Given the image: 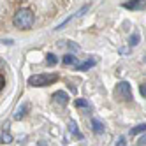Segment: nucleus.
Listing matches in <instances>:
<instances>
[{"mask_svg": "<svg viewBox=\"0 0 146 146\" xmlns=\"http://www.w3.org/2000/svg\"><path fill=\"white\" fill-rule=\"evenodd\" d=\"M34 13L30 9H19V11L14 14L13 18V25L16 28H21V30H28L30 27L34 25Z\"/></svg>", "mask_w": 146, "mask_h": 146, "instance_id": "1", "label": "nucleus"}, {"mask_svg": "<svg viewBox=\"0 0 146 146\" xmlns=\"http://www.w3.org/2000/svg\"><path fill=\"white\" fill-rule=\"evenodd\" d=\"M58 81V74L51 72V74H34L28 78V85L30 86H48Z\"/></svg>", "mask_w": 146, "mask_h": 146, "instance_id": "2", "label": "nucleus"}, {"mask_svg": "<svg viewBox=\"0 0 146 146\" xmlns=\"http://www.w3.org/2000/svg\"><path fill=\"white\" fill-rule=\"evenodd\" d=\"M114 93H116L118 99H121L125 102H130L134 99L132 97V88H130V85H129L127 81H120L118 85H116V88H114Z\"/></svg>", "mask_w": 146, "mask_h": 146, "instance_id": "3", "label": "nucleus"}, {"mask_svg": "<svg viewBox=\"0 0 146 146\" xmlns=\"http://www.w3.org/2000/svg\"><path fill=\"white\" fill-rule=\"evenodd\" d=\"M125 9H130V11H139V9L146 7V0H129V2L123 4Z\"/></svg>", "mask_w": 146, "mask_h": 146, "instance_id": "4", "label": "nucleus"}, {"mask_svg": "<svg viewBox=\"0 0 146 146\" xmlns=\"http://www.w3.org/2000/svg\"><path fill=\"white\" fill-rule=\"evenodd\" d=\"M53 99L56 104H62V106H67V102H69V95H67V92H55L53 93Z\"/></svg>", "mask_w": 146, "mask_h": 146, "instance_id": "5", "label": "nucleus"}, {"mask_svg": "<svg viewBox=\"0 0 146 146\" xmlns=\"http://www.w3.org/2000/svg\"><path fill=\"white\" fill-rule=\"evenodd\" d=\"M27 111H28V104H21V106L18 108V111L14 113V120H21V118H25Z\"/></svg>", "mask_w": 146, "mask_h": 146, "instance_id": "6", "label": "nucleus"}, {"mask_svg": "<svg viewBox=\"0 0 146 146\" xmlns=\"http://www.w3.org/2000/svg\"><path fill=\"white\" fill-rule=\"evenodd\" d=\"M95 64H97L95 60H86V62H83V64H76V70H88Z\"/></svg>", "mask_w": 146, "mask_h": 146, "instance_id": "7", "label": "nucleus"}, {"mask_svg": "<svg viewBox=\"0 0 146 146\" xmlns=\"http://www.w3.org/2000/svg\"><path fill=\"white\" fill-rule=\"evenodd\" d=\"M69 130H70L72 134H74V135H76V137H79V139H83V134H81V130L78 129V123H76V121H72V120L69 121Z\"/></svg>", "mask_w": 146, "mask_h": 146, "instance_id": "8", "label": "nucleus"}, {"mask_svg": "<svg viewBox=\"0 0 146 146\" xmlns=\"http://www.w3.org/2000/svg\"><path fill=\"white\" fill-rule=\"evenodd\" d=\"M62 62H64L65 65H76V62H78V56H76V55H70V53H69V55H65V56H64V60H62Z\"/></svg>", "mask_w": 146, "mask_h": 146, "instance_id": "9", "label": "nucleus"}, {"mask_svg": "<svg viewBox=\"0 0 146 146\" xmlns=\"http://www.w3.org/2000/svg\"><path fill=\"white\" fill-rule=\"evenodd\" d=\"M92 129H93L95 134H100V132H104V125L99 120H92Z\"/></svg>", "mask_w": 146, "mask_h": 146, "instance_id": "10", "label": "nucleus"}, {"mask_svg": "<svg viewBox=\"0 0 146 146\" xmlns=\"http://www.w3.org/2000/svg\"><path fill=\"white\" fill-rule=\"evenodd\" d=\"M141 132H146V123H141L137 127L130 129V135H135V134H141Z\"/></svg>", "mask_w": 146, "mask_h": 146, "instance_id": "11", "label": "nucleus"}, {"mask_svg": "<svg viewBox=\"0 0 146 146\" xmlns=\"http://www.w3.org/2000/svg\"><path fill=\"white\" fill-rule=\"evenodd\" d=\"M139 40H141V35H139V32H134L132 35H130V46H137L139 44Z\"/></svg>", "mask_w": 146, "mask_h": 146, "instance_id": "12", "label": "nucleus"}, {"mask_svg": "<svg viewBox=\"0 0 146 146\" xmlns=\"http://www.w3.org/2000/svg\"><path fill=\"white\" fill-rule=\"evenodd\" d=\"M13 141V135L9 134V132H4L2 135H0V143H4V144H9Z\"/></svg>", "mask_w": 146, "mask_h": 146, "instance_id": "13", "label": "nucleus"}, {"mask_svg": "<svg viewBox=\"0 0 146 146\" xmlns=\"http://www.w3.org/2000/svg\"><path fill=\"white\" fill-rule=\"evenodd\" d=\"M46 64H48V65H51V67H53V65L56 64V56H55L53 53H48V56H46Z\"/></svg>", "mask_w": 146, "mask_h": 146, "instance_id": "14", "label": "nucleus"}, {"mask_svg": "<svg viewBox=\"0 0 146 146\" xmlns=\"http://www.w3.org/2000/svg\"><path fill=\"white\" fill-rule=\"evenodd\" d=\"M74 104H76V108H88V102L85 99H76Z\"/></svg>", "mask_w": 146, "mask_h": 146, "instance_id": "15", "label": "nucleus"}, {"mask_svg": "<svg viewBox=\"0 0 146 146\" xmlns=\"http://www.w3.org/2000/svg\"><path fill=\"white\" fill-rule=\"evenodd\" d=\"M139 92H141V95L146 99V83H143V85L139 86Z\"/></svg>", "mask_w": 146, "mask_h": 146, "instance_id": "16", "label": "nucleus"}, {"mask_svg": "<svg viewBox=\"0 0 146 146\" xmlns=\"http://www.w3.org/2000/svg\"><path fill=\"white\" fill-rule=\"evenodd\" d=\"M4 86H5V78H4L2 74H0V92L4 90Z\"/></svg>", "mask_w": 146, "mask_h": 146, "instance_id": "17", "label": "nucleus"}, {"mask_svg": "<svg viewBox=\"0 0 146 146\" xmlns=\"http://www.w3.org/2000/svg\"><path fill=\"white\" fill-rule=\"evenodd\" d=\"M137 144H139V146H144V144H146V134L143 135V137H141L139 141H137Z\"/></svg>", "mask_w": 146, "mask_h": 146, "instance_id": "18", "label": "nucleus"}, {"mask_svg": "<svg viewBox=\"0 0 146 146\" xmlns=\"http://www.w3.org/2000/svg\"><path fill=\"white\" fill-rule=\"evenodd\" d=\"M116 146H125V137H120V139L116 141Z\"/></svg>", "mask_w": 146, "mask_h": 146, "instance_id": "19", "label": "nucleus"}, {"mask_svg": "<svg viewBox=\"0 0 146 146\" xmlns=\"http://www.w3.org/2000/svg\"><path fill=\"white\" fill-rule=\"evenodd\" d=\"M67 46H69L70 49H74V51H78V49H79V48H78V44H74V42H69Z\"/></svg>", "mask_w": 146, "mask_h": 146, "instance_id": "20", "label": "nucleus"}, {"mask_svg": "<svg viewBox=\"0 0 146 146\" xmlns=\"http://www.w3.org/2000/svg\"><path fill=\"white\" fill-rule=\"evenodd\" d=\"M144 62H146V53H144Z\"/></svg>", "mask_w": 146, "mask_h": 146, "instance_id": "21", "label": "nucleus"}]
</instances>
